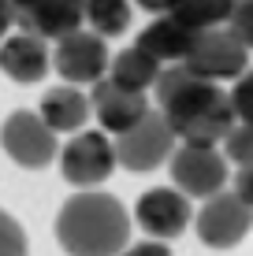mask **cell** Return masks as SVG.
Instances as JSON below:
<instances>
[{
    "label": "cell",
    "mask_w": 253,
    "mask_h": 256,
    "mask_svg": "<svg viewBox=\"0 0 253 256\" xmlns=\"http://www.w3.org/2000/svg\"><path fill=\"white\" fill-rule=\"evenodd\" d=\"M153 93L182 145H220L227 130L238 122L231 108V93H223L220 82L197 78L186 64L164 67Z\"/></svg>",
    "instance_id": "6da1fadb"
},
{
    "label": "cell",
    "mask_w": 253,
    "mask_h": 256,
    "mask_svg": "<svg viewBox=\"0 0 253 256\" xmlns=\"http://www.w3.org/2000/svg\"><path fill=\"white\" fill-rule=\"evenodd\" d=\"M56 242L67 256H119L130 245V212L101 190H78L56 216Z\"/></svg>",
    "instance_id": "7a4b0ae2"
},
{
    "label": "cell",
    "mask_w": 253,
    "mask_h": 256,
    "mask_svg": "<svg viewBox=\"0 0 253 256\" xmlns=\"http://www.w3.org/2000/svg\"><path fill=\"white\" fill-rule=\"evenodd\" d=\"M175 130L168 126L164 112H145L130 130L116 134V160L127 171H156L160 164H168L175 156Z\"/></svg>",
    "instance_id": "3957f363"
},
{
    "label": "cell",
    "mask_w": 253,
    "mask_h": 256,
    "mask_svg": "<svg viewBox=\"0 0 253 256\" xmlns=\"http://www.w3.org/2000/svg\"><path fill=\"white\" fill-rule=\"evenodd\" d=\"M116 141H108L104 130H78L60 148V171L78 190H97L116 171Z\"/></svg>",
    "instance_id": "277c9868"
},
{
    "label": "cell",
    "mask_w": 253,
    "mask_h": 256,
    "mask_svg": "<svg viewBox=\"0 0 253 256\" xmlns=\"http://www.w3.org/2000/svg\"><path fill=\"white\" fill-rule=\"evenodd\" d=\"M0 145L19 167L26 171H41L56 160V130L41 119V112H12L8 122L0 126Z\"/></svg>",
    "instance_id": "5b68a950"
},
{
    "label": "cell",
    "mask_w": 253,
    "mask_h": 256,
    "mask_svg": "<svg viewBox=\"0 0 253 256\" xmlns=\"http://www.w3.org/2000/svg\"><path fill=\"white\" fill-rule=\"evenodd\" d=\"M182 64L194 70L197 78L223 82V78H238L249 70V48L234 38L227 26H212V30L197 34L194 48H190V56Z\"/></svg>",
    "instance_id": "8992f818"
},
{
    "label": "cell",
    "mask_w": 253,
    "mask_h": 256,
    "mask_svg": "<svg viewBox=\"0 0 253 256\" xmlns=\"http://www.w3.org/2000/svg\"><path fill=\"white\" fill-rule=\"evenodd\" d=\"M171 182L186 197H216L227 190V156L216 145H182L171 156Z\"/></svg>",
    "instance_id": "52a82bcc"
},
{
    "label": "cell",
    "mask_w": 253,
    "mask_h": 256,
    "mask_svg": "<svg viewBox=\"0 0 253 256\" xmlns=\"http://www.w3.org/2000/svg\"><path fill=\"white\" fill-rule=\"evenodd\" d=\"M52 67L60 70L67 86H93L104 78V70L112 67L108 60V45L97 30H75L67 38L56 41V52H52Z\"/></svg>",
    "instance_id": "ba28073f"
},
{
    "label": "cell",
    "mask_w": 253,
    "mask_h": 256,
    "mask_svg": "<svg viewBox=\"0 0 253 256\" xmlns=\"http://www.w3.org/2000/svg\"><path fill=\"white\" fill-rule=\"evenodd\" d=\"M253 226V208L238 193H216L205 200V208L197 212V238L208 249H234Z\"/></svg>",
    "instance_id": "9c48e42d"
},
{
    "label": "cell",
    "mask_w": 253,
    "mask_h": 256,
    "mask_svg": "<svg viewBox=\"0 0 253 256\" xmlns=\"http://www.w3.org/2000/svg\"><path fill=\"white\" fill-rule=\"evenodd\" d=\"M15 26L26 34H38L45 41H60L67 34L82 30L86 12L82 0H12Z\"/></svg>",
    "instance_id": "30bf717a"
},
{
    "label": "cell",
    "mask_w": 253,
    "mask_h": 256,
    "mask_svg": "<svg viewBox=\"0 0 253 256\" xmlns=\"http://www.w3.org/2000/svg\"><path fill=\"white\" fill-rule=\"evenodd\" d=\"M190 197L182 190H171V186H156L149 193L138 197V208H134V219L149 238H179L182 230L190 226Z\"/></svg>",
    "instance_id": "8fae6325"
},
{
    "label": "cell",
    "mask_w": 253,
    "mask_h": 256,
    "mask_svg": "<svg viewBox=\"0 0 253 256\" xmlns=\"http://www.w3.org/2000/svg\"><path fill=\"white\" fill-rule=\"evenodd\" d=\"M90 104H93V116H97V122H101L104 134H123V130H130L138 119L145 116V112H149L145 93L127 90V86L112 82V78L93 82Z\"/></svg>",
    "instance_id": "7c38bea8"
},
{
    "label": "cell",
    "mask_w": 253,
    "mask_h": 256,
    "mask_svg": "<svg viewBox=\"0 0 253 256\" xmlns=\"http://www.w3.org/2000/svg\"><path fill=\"white\" fill-rule=\"evenodd\" d=\"M52 67V56H49V45L45 38L38 34H12V38L0 41V70H4L12 82L19 86H34L49 74Z\"/></svg>",
    "instance_id": "4fadbf2b"
},
{
    "label": "cell",
    "mask_w": 253,
    "mask_h": 256,
    "mask_svg": "<svg viewBox=\"0 0 253 256\" xmlns=\"http://www.w3.org/2000/svg\"><path fill=\"white\" fill-rule=\"evenodd\" d=\"M194 41H197V30H190L175 15H156V19L138 34V48L149 52L156 64H164V67L182 64V60L190 56V48H194Z\"/></svg>",
    "instance_id": "5bb4252c"
},
{
    "label": "cell",
    "mask_w": 253,
    "mask_h": 256,
    "mask_svg": "<svg viewBox=\"0 0 253 256\" xmlns=\"http://www.w3.org/2000/svg\"><path fill=\"white\" fill-rule=\"evenodd\" d=\"M93 116V104L86 93H78L75 86H56L41 96V119L49 122L56 134H75L86 126V119Z\"/></svg>",
    "instance_id": "9a60e30c"
},
{
    "label": "cell",
    "mask_w": 253,
    "mask_h": 256,
    "mask_svg": "<svg viewBox=\"0 0 253 256\" xmlns=\"http://www.w3.org/2000/svg\"><path fill=\"white\" fill-rule=\"evenodd\" d=\"M160 70H164V64H156L149 52H142L138 45H130V48H123V52L112 56L108 78H112V82H119V86H127V90L145 93V90H153V86H156Z\"/></svg>",
    "instance_id": "2e32d148"
},
{
    "label": "cell",
    "mask_w": 253,
    "mask_h": 256,
    "mask_svg": "<svg viewBox=\"0 0 253 256\" xmlns=\"http://www.w3.org/2000/svg\"><path fill=\"white\" fill-rule=\"evenodd\" d=\"M234 0H171V12L179 22H186L190 30H212V26H223L231 19Z\"/></svg>",
    "instance_id": "e0dca14e"
},
{
    "label": "cell",
    "mask_w": 253,
    "mask_h": 256,
    "mask_svg": "<svg viewBox=\"0 0 253 256\" xmlns=\"http://www.w3.org/2000/svg\"><path fill=\"white\" fill-rule=\"evenodd\" d=\"M82 12L101 38H116L130 26V0H82Z\"/></svg>",
    "instance_id": "ac0fdd59"
},
{
    "label": "cell",
    "mask_w": 253,
    "mask_h": 256,
    "mask_svg": "<svg viewBox=\"0 0 253 256\" xmlns=\"http://www.w3.org/2000/svg\"><path fill=\"white\" fill-rule=\"evenodd\" d=\"M223 156L234 160L238 167L253 164V122H234L223 138Z\"/></svg>",
    "instance_id": "d6986e66"
},
{
    "label": "cell",
    "mask_w": 253,
    "mask_h": 256,
    "mask_svg": "<svg viewBox=\"0 0 253 256\" xmlns=\"http://www.w3.org/2000/svg\"><path fill=\"white\" fill-rule=\"evenodd\" d=\"M0 256H30L26 230L19 226V219H12L4 208H0Z\"/></svg>",
    "instance_id": "ffe728a7"
},
{
    "label": "cell",
    "mask_w": 253,
    "mask_h": 256,
    "mask_svg": "<svg viewBox=\"0 0 253 256\" xmlns=\"http://www.w3.org/2000/svg\"><path fill=\"white\" fill-rule=\"evenodd\" d=\"M227 30L253 52V0H234L231 19H227Z\"/></svg>",
    "instance_id": "44dd1931"
},
{
    "label": "cell",
    "mask_w": 253,
    "mask_h": 256,
    "mask_svg": "<svg viewBox=\"0 0 253 256\" xmlns=\"http://www.w3.org/2000/svg\"><path fill=\"white\" fill-rule=\"evenodd\" d=\"M231 108H234V116H238V122H253V70L234 78Z\"/></svg>",
    "instance_id": "7402d4cb"
},
{
    "label": "cell",
    "mask_w": 253,
    "mask_h": 256,
    "mask_svg": "<svg viewBox=\"0 0 253 256\" xmlns=\"http://www.w3.org/2000/svg\"><path fill=\"white\" fill-rule=\"evenodd\" d=\"M234 193H238V197L253 208V164L238 167V174H234Z\"/></svg>",
    "instance_id": "603a6c76"
},
{
    "label": "cell",
    "mask_w": 253,
    "mask_h": 256,
    "mask_svg": "<svg viewBox=\"0 0 253 256\" xmlns=\"http://www.w3.org/2000/svg\"><path fill=\"white\" fill-rule=\"evenodd\" d=\"M119 256H171V249L164 242H138V245H127Z\"/></svg>",
    "instance_id": "cb8c5ba5"
},
{
    "label": "cell",
    "mask_w": 253,
    "mask_h": 256,
    "mask_svg": "<svg viewBox=\"0 0 253 256\" xmlns=\"http://www.w3.org/2000/svg\"><path fill=\"white\" fill-rule=\"evenodd\" d=\"M15 26V12H12V0H0V41H4V34Z\"/></svg>",
    "instance_id": "d4e9b609"
},
{
    "label": "cell",
    "mask_w": 253,
    "mask_h": 256,
    "mask_svg": "<svg viewBox=\"0 0 253 256\" xmlns=\"http://www.w3.org/2000/svg\"><path fill=\"white\" fill-rule=\"evenodd\" d=\"M130 4H138L142 12H153V15H168L171 12V0H130Z\"/></svg>",
    "instance_id": "484cf974"
}]
</instances>
